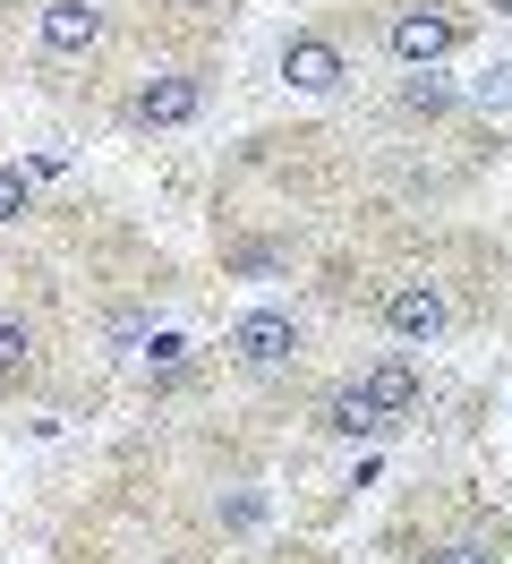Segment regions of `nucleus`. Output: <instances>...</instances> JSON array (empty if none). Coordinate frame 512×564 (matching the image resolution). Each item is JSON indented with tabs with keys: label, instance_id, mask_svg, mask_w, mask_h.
Returning a JSON list of instances; mask_svg holds the SVG:
<instances>
[{
	"label": "nucleus",
	"instance_id": "2",
	"mask_svg": "<svg viewBox=\"0 0 512 564\" xmlns=\"http://www.w3.org/2000/svg\"><path fill=\"white\" fill-rule=\"evenodd\" d=\"M384 43H393L402 69H436V61H453V43H461V18L436 9V0H410V9L384 18Z\"/></svg>",
	"mask_w": 512,
	"mask_h": 564
},
{
	"label": "nucleus",
	"instance_id": "10",
	"mask_svg": "<svg viewBox=\"0 0 512 564\" xmlns=\"http://www.w3.org/2000/svg\"><path fill=\"white\" fill-rule=\"evenodd\" d=\"M402 111H410V120H418V111L436 120V111H453V86H444L436 69H410V86H402Z\"/></svg>",
	"mask_w": 512,
	"mask_h": 564
},
{
	"label": "nucleus",
	"instance_id": "7",
	"mask_svg": "<svg viewBox=\"0 0 512 564\" xmlns=\"http://www.w3.org/2000/svg\"><path fill=\"white\" fill-rule=\"evenodd\" d=\"M359 386H368V402L384 411V420H402L410 402H418V368H410V359H375Z\"/></svg>",
	"mask_w": 512,
	"mask_h": 564
},
{
	"label": "nucleus",
	"instance_id": "4",
	"mask_svg": "<svg viewBox=\"0 0 512 564\" xmlns=\"http://www.w3.org/2000/svg\"><path fill=\"white\" fill-rule=\"evenodd\" d=\"M102 26H111L102 0H43V52L52 61H86L102 43Z\"/></svg>",
	"mask_w": 512,
	"mask_h": 564
},
{
	"label": "nucleus",
	"instance_id": "1",
	"mask_svg": "<svg viewBox=\"0 0 512 564\" xmlns=\"http://www.w3.org/2000/svg\"><path fill=\"white\" fill-rule=\"evenodd\" d=\"M222 351H231V368H248V377H282V368L299 359V317H291V308H248V317H231Z\"/></svg>",
	"mask_w": 512,
	"mask_h": 564
},
{
	"label": "nucleus",
	"instance_id": "6",
	"mask_svg": "<svg viewBox=\"0 0 512 564\" xmlns=\"http://www.w3.org/2000/svg\"><path fill=\"white\" fill-rule=\"evenodd\" d=\"M282 77H291L299 95H341V86H350V61H341L325 35H291L282 43Z\"/></svg>",
	"mask_w": 512,
	"mask_h": 564
},
{
	"label": "nucleus",
	"instance_id": "8",
	"mask_svg": "<svg viewBox=\"0 0 512 564\" xmlns=\"http://www.w3.org/2000/svg\"><path fill=\"white\" fill-rule=\"evenodd\" d=\"M316 420H325V436H375L384 411L368 402V386H341V393H325V411H316Z\"/></svg>",
	"mask_w": 512,
	"mask_h": 564
},
{
	"label": "nucleus",
	"instance_id": "9",
	"mask_svg": "<svg viewBox=\"0 0 512 564\" xmlns=\"http://www.w3.org/2000/svg\"><path fill=\"white\" fill-rule=\"evenodd\" d=\"M34 377V325L0 317V393H18Z\"/></svg>",
	"mask_w": 512,
	"mask_h": 564
},
{
	"label": "nucleus",
	"instance_id": "5",
	"mask_svg": "<svg viewBox=\"0 0 512 564\" xmlns=\"http://www.w3.org/2000/svg\"><path fill=\"white\" fill-rule=\"evenodd\" d=\"M384 325H393L402 343H436V334H444V291L427 274L393 282V291H384Z\"/></svg>",
	"mask_w": 512,
	"mask_h": 564
},
{
	"label": "nucleus",
	"instance_id": "12",
	"mask_svg": "<svg viewBox=\"0 0 512 564\" xmlns=\"http://www.w3.org/2000/svg\"><path fill=\"white\" fill-rule=\"evenodd\" d=\"M26 206H34V197H26V180H18V172H0V231H9V223H18Z\"/></svg>",
	"mask_w": 512,
	"mask_h": 564
},
{
	"label": "nucleus",
	"instance_id": "11",
	"mask_svg": "<svg viewBox=\"0 0 512 564\" xmlns=\"http://www.w3.org/2000/svg\"><path fill=\"white\" fill-rule=\"evenodd\" d=\"M427 564H504V556H495V539H453V547H436Z\"/></svg>",
	"mask_w": 512,
	"mask_h": 564
},
{
	"label": "nucleus",
	"instance_id": "3",
	"mask_svg": "<svg viewBox=\"0 0 512 564\" xmlns=\"http://www.w3.org/2000/svg\"><path fill=\"white\" fill-rule=\"evenodd\" d=\"M197 104H205L197 69H154V77L129 95V120H137V129H188V120H197Z\"/></svg>",
	"mask_w": 512,
	"mask_h": 564
}]
</instances>
